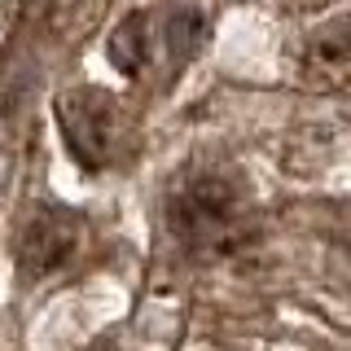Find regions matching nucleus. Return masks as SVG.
<instances>
[{"mask_svg": "<svg viewBox=\"0 0 351 351\" xmlns=\"http://www.w3.org/2000/svg\"><path fill=\"white\" fill-rule=\"evenodd\" d=\"M75 250V219L66 215H40L27 233V246H22V268L27 272H53L58 263Z\"/></svg>", "mask_w": 351, "mask_h": 351, "instance_id": "3", "label": "nucleus"}, {"mask_svg": "<svg viewBox=\"0 0 351 351\" xmlns=\"http://www.w3.org/2000/svg\"><path fill=\"white\" fill-rule=\"evenodd\" d=\"M88 101L93 106H84V93L80 97H66V106H62V123H66V136H71V149L80 154L84 162H97L106 154V114H110V101L106 97H97V93H88Z\"/></svg>", "mask_w": 351, "mask_h": 351, "instance_id": "2", "label": "nucleus"}, {"mask_svg": "<svg viewBox=\"0 0 351 351\" xmlns=\"http://www.w3.org/2000/svg\"><path fill=\"white\" fill-rule=\"evenodd\" d=\"M237 224H241V211L224 180H197L171 206V228L189 246H206V250L228 246L237 237Z\"/></svg>", "mask_w": 351, "mask_h": 351, "instance_id": "1", "label": "nucleus"}]
</instances>
